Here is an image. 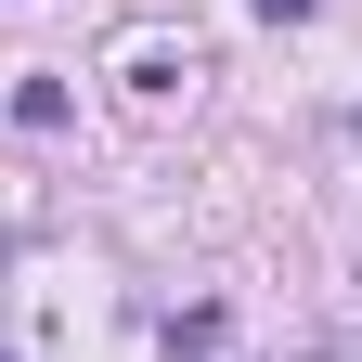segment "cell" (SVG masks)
<instances>
[{
  "mask_svg": "<svg viewBox=\"0 0 362 362\" xmlns=\"http://www.w3.org/2000/svg\"><path fill=\"white\" fill-rule=\"evenodd\" d=\"M65 117H78L65 78H26V90H13V129H65Z\"/></svg>",
  "mask_w": 362,
  "mask_h": 362,
  "instance_id": "cell-1",
  "label": "cell"
},
{
  "mask_svg": "<svg viewBox=\"0 0 362 362\" xmlns=\"http://www.w3.org/2000/svg\"><path fill=\"white\" fill-rule=\"evenodd\" d=\"M0 362H13V349H0Z\"/></svg>",
  "mask_w": 362,
  "mask_h": 362,
  "instance_id": "cell-2",
  "label": "cell"
}]
</instances>
